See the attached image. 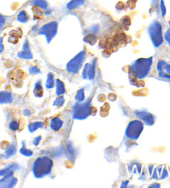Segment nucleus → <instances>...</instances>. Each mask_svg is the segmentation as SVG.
Returning <instances> with one entry per match:
<instances>
[{
  "label": "nucleus",
  "instance_id": "obj_1",
  "mask_svg": "<svg viewBox=\"0 0 170 188\" xmlns=\"http://www.w3.org/2000/svg\"><path fill=\"white\" fill-rule=\"evenodd\" d=\"M153 58H139L136 60L131 65L132 72L134 73L136 78L143 79L146 77L149 73L152 66Z\"/></svg>",
  "mask_w": 170,
  "mask_h": 188
},
{
  "label": "nucleus",
  "instance_id": "obj_2",
  "mask_svg": "<svg viewBox=\"0 0 170 188\" xmlns=\"http://www.w3.org/2000/svg\"><path fill=\"white\" fill-rule=\"evenodd\" d=\"M52 166H53L52 161L49 157H39L34 161L33 165H32L33 175L37 178H41L51 172Z\"/></svg>",
  "mask_w": 170,
  "mask_h": 188
},
{
  "label": "nucleus",
  "instance_id": "obj_3",
  "mask_svg": "<svg viewBox=\"0 0 170 188\" xmlns=\"http://www.w3.org/2000/svg\"><path fill=\"white\" fill-rule=\"evenodd\" d=\"M148 34L150 36L152 43L155 47H158L163 44V34L162 26L158 21H153L148 27Z\"/></svg>",
  "mask_w": 170,
  "mask_h": 188
},
{
  "label": "nucleus",
  "instance_id": "obj_4",
  "mask_svg": "<svg viewBox=\"0 0 170 188\" xmlns=\"http://www.w3.org/2000/svg\"><path fill=\"white\" fill-rule=\"evenodd\" d=\"M90 99H88L85 103L79 102L75 104L72 108V116L76 119H84L86 118L91 113Z\"/></svg>",
  "mask_w": 170,
  "mask_h": 188
},
{
  "label": "nucleus",
  "instance_id": "obj_5",
  "mask_svg": "<svg viewBox=\"0 0 170 188\" xmlns=\"http://www.w3.org/2000/svg\"><path fill=\"white\" fill-rule=\"evenodd\" d=\"M143 128V123L139 120H133L129 123L125 131V135L129 139L136 140L139 137Z\"/></svg>",
  "mask_w": 170,
  "mask_h": 188
},
{
  "label": "nucleus",
  "instance_id": "obj_6",
  "mask_svg": "<svg viewBox=\"0 0 170 188\" xmlns=\"http://www.w3.org/2000/svg\"><path fill=\"white\" fill-rule=\"evenodd\" d=\"M85 59V52L84 51L80 52L79 54L75 55L72 60H70L66 65V70L70 73H78L80 70L81 65Z\"/></svg>",
  "mask_w": 170,
  "mask_h": 188
},
{
  "label": "nucleus",
  "instance_id": "obj_7",
  "mask_svg": "<svg viewBox=\"0 0 170 188\" xmlns=\"http://www.w3.org/2000/svg\"><path fill=\"white\" fill-rule=\"evenodd\" d=\"M57 22H51L49 23L43 25L39 30V34L40 35H44L46 36V39L47 42H50L51 39L53 38L54 36H56V31H57Z\"/></svg>",
  "mask_w": 170,
  "mask_h": 188
},
{
  "label": "nucleus",
  "instance_id": "obj_8",
  "mask_svg": "<svg viewBox=\"0 0 170 188\" xmlns=\"http://www.w3.org/2000/svg\"><path fill=\"white\" fill-rule=\"evenodd\" d=\"M95 64L96 59H94L91 64H85L82 72V77L84 79L89 78L90 80H94L95 75Z\"/></svg>",
  "mask_w": 170,
  "mask_h": 188
},
{
  "label": "nucleus",
  "instance_id": "obj_9",
  "mask_svg": "<svg viewBox=\"0 0 170 188\" xmlns=\"http://www.w3.org/2000/svg\"><path fill=\"white\" fill-rule=\"evenodd\" d=\"M13 171L4 176L5 177L0 180V187H13L17 184V179L12 176Z\"/></svg>",
  "mask_w": 170,
  "mask_h": 188
},
{
  "label": "nucleus",
  "instance_id": "obj_10",
  "mask_svg": "<svg viewBox=\"0 0 170 188\" xmlns=\"http://www.w3.org/2000/svg\"><path fill=\"white\" fill-rule=\"evenodd\" d=\"M136 115L139 118H141L147 125H153L155 121L153 114H151L147 111H138V112H136Z\"/></svg>",
  "mask_w": 170,
  "mask_h": 188
},
{
  "label": "nucleus",
  "instance_id": "obj_11",
  "mask_svg": "<svg viewBox=\"0 0 170 188\" xmlns=\"http://www.w3.org/2000/svg\"><path fill=\"white\" fill-rule=\"evenodd\" d=\"M17 56L22 59H32V55L30 51V46L28 41H26L23 44V50L17 54Z\"/></svg>",
  "mask_w": 170,
  "mask_h": 188
},
{
  "label": "nucleus",
  "instance_id": "obj_12",
  "mask_svg": "<svg viewBox=\"0 0 170 188\" xmlns=\"http://www.w3.org/2000/svg\"><path fill=\"white\" fill-rule=\"evenodd\" d=\"M12 101V94L9 92L1 91L0 92V104H7Z\"/></svg>",
  "mask_w": 170,
  "mask_h": 188
},
{
  "label": "nucleus",
  "instance_id": "obj_13",
  "mask_svg": "<svg viewBox=\"0 0 170 188\" xmlns=\"http://www.w3.org/2000/svg\"><path fill=\"white\" fill-rule=\"evenodd\" d=\"M157 69H158V72L163 71V72H165L170 75V64H168L165 60H159L158 65H157Z\"/></svg>",
  "mask_w": 170,
  "mask_h": 188
},
{
  "label": "nucleus",
  "instance_id": "obj_14",
  "mask_svg": "<svg viewBox=\"0 0 170 188\" xmlns=\"http://www.w3.org/2000/svg\"><path fill=\"white\" fill-rule=\"evenodd\" d=\"M63 121L58 117H55L51 121V128L54 131H58L62 127Z\"/></svg>",
  "mask_w": 170,
  "mask_h": 188
},
{
  "label": "nucleus",
  "instance_id": "obj_15",
  "mask_svg": "<svg viewBox=\"0 0 170 188\" xmlns=\"http://www.w3.org/2000/svg\"><path fill=\"white\" fill-rule=\"evenodd\" d=\"M85 3V0H71L67 4V8L69 10H73L82 6Z\"/></svg>",
  "mask_w": 170,
  "mask_h": 188
},
{
  "label": "nucleus",
  "instance_id": "obj_16",
  "mask_svg": "<svg viewBox=\"0 0 170 188\" xmlns=\"http://www.w3.org/2000/svg\"><path fill=\"white\" fill-rule=\"evenodd\" d=\"M56 94L60 96L61 94L66 93V89H65V84L61 80H56Z\"/></svg>",
  "mask_w": 170,
  "mask_h": 188
},
{
  "label": "nucleus",
  "instance_id": "obj_17",
  "mask_svg": "<svg viewBox=\"0 0 170 188\" xmlns=\"http://www.w3.org/2000/svg\"><path fill=\"white\" fill-rule=\"evenodd\" d=\"M33 94L36 97H41L42 94H43V89H42V86H41L40 80L36 82V84H35V87H34L33 89Z\"/></svg>",
  "mask_w": 170,
  "mask_h": 188
},
{
  "label": "nucleus",
  "instance_id": "obj_18",
  "mask_svg": "<svg viewBox=\"0 0 170 188\" xmlns=\"http://www.w3.org/2000/svg\"><path fill=\"white\" fill-rule=\"evenodd\" d=\"M66 157L69 158V159H74L75 157V150H74V148H73L72 145L71 144H69L66 146Z\"/></svg>",
  "mask_w": 170,
  "mask_h": 188
},
{
  "label": "nucleus",
  "instance_id": "obj_19",
  "mask_svg": "<svg viewBox=\"0 0 170 188\" xmlns=\"http://www.w3.org/2000/svg\"><path fill=\"white\" fill-rule=\"evenodd\" d=\"M54 75L51 73H49L47 75V80L46 82V87L47 89H51L54 86Z\"/></svg>",
  "mask_w": 170,
  "mask_h": 188
},
{
  "label": "nucleus",
  "instance_id": "obj_20",
  "mask_svg": "<svg viewBox=\"0 0 170 188\" xmlns=\"http://www.w3.org/2000/svg\"><path fill=\"white\" fill-rule=\"evenodd\" d=\"M96 40H97V39H96V36H95V34L92 33L89 34V35H87V36L84 38V41H85V42L90 44V45H94V44L96 42Z\"/></svg>",
  "mask_w": 170,
  "mask_h": 188
},
{
  "label": "nucleus",
  "instance_id": "obj_21",
  "mask_svg": "<svg viewBox=\"0 0 170 188\" xmlns=\"http://www.w3.org/2000/svg\"><path fill=\"white\" fill-rule=\"evenodd\" d=\"M33 4L37 7H41L42 9L47 8V2L46 0H34Z\"/></svg>",
  "mask_w": 170,
  "mask_h": 188
},
{
  "label": "nucleus",
  "instance_id": "obj_22",
  "mask_svg": "<svg viewBox=\"0 0 170 188\" xmlns=\"http://www.w3.org/2000/svg\"><path fill=\"white\" fill-rule=\"evenodd\" d=\"M42 126H43V124H42L41 122H35V123H30L29 126H28V128H29L30 132L33 133V132H35L36 129L41 128Z\"/></svg>",
  "mask_w": 170,
  "mask_h": 188
},
{
  "label": "nucleus",
  "instance_id": "obj_23",
  "mask_svg": "<svg viewBox=\"0 0 170 188\" xmlns=\"http://www.w3.org/2000/svg\"><path fill=\"white\" fill-rule=\"evenodd\" d=\"M28 20V16L26 11H22L17 15V21L20 22H27Z\"/></svg>",
  "mask_w": 170,
  "mask_h": 188
},
{
  "label": "nucleus",
  "instance_id": "obj_24",
  "mask_svg": "<svg viewBox=\"0 0 170 188\" xmlns=\"http://www.w3.org/2000/svg\"><path fill=\"white\" fill-rule=\"evenodd\" d=\"M15 152H16V146L12 144L10 145L9 147L5 151V154H6L7 157H11V156L15 154Z\"/></svg>",
  "mask_w": 170,
  "mask_h": 188
},
{
  "label": "nucleus",
  "instance_id": "obj_25",
  "mask_svg": "<svg viewBox=\"0 0 170 188\" xmlns=\"http://www.w3.org/2000/svg\"><path fill=\"white\" fill-rule=\"evenodd\" d=\"M75 99L78 102L84 101V99H85V93H84V90L82 89L78 90L77 94L75 95Z\"/></svg>",
  "mask_w": 170,
  "mask_h": 188
},
{
  "label": "nucleus",
  "instance_id": "obj_26",
  "mask_svg": "<svg viewBox=\"0 0 170 188\" xmlns=\"http://www.w3.org/2000/svg\"><path fill=\"white\" fill-rule=\"evenodd\" d=\"M20 152H21L23 156H26V157H31V156L33 154L32 151L27 149V148L24 147V145H23L22 148L20 149Z\"/></svg>",
  "mask_w": 170,
  "mask_h": 188
},
{
  "label": "nucleus",
  "instance_id": "obj_27",
  "mask_svg": "<svg viewBox=\"0 0 170 188\" xmlns=\"http://www.w3.org/2000/svg\"><path fill=\"white\" fill-rule=\"evenodd\" d=\"M64 102H65V99H64L63 96H60L58 97L57 99L54 101L53 105L54 106H57V107H61L63 105Z\"/></svg>",
  "mask_w": 170,
  "mask_h": 188
},
{
  "label": "nucleus",
  "instance_id": "obj_28",
  "mask_svg": "<svg viewBox=\"0 0 170 188\" xmlns=\"http://www.w3.org/2000/svg\"><path fill=\"white\" fill-rule=\"evenodd\" d=\"M19 128V123L16 120H12L9 124V128L12 131H17Z\"/></svg>",
  "mask_w": 170,
  "mask_h": 188
},
{
  "label": "nucleus",
  "instance_id": "obj_29",
  "mask_svg": "<svg viewBox=\"0 0 170 188\" xmlns=\"http://www.w3.org/2000/svg\"><path fill=\"white\" fill-rule=\"evenodd\" d=\"M160 8H161V12H162V16L164 17L166 14V7L164 4L163 0H160Z\"/></svg>",
  "mask_w": 170,
  "mask_h": 188
},
{
  "label": "nucleus",
  "instance_id": "obj_30",
  "mask_svg": "<svg viewBox=\"0 0 170 188\" xmlns=\"http://www.w3.org/2000/svg\"><path fill=\"white\" fill-rule=\"evenodd\" d=\"M123 25H124V27H125V28L128 29V27L130 25V19H129V17H124L123 18Z\"/></svg>",
  "mask_w": 170,
  "mask_h": 188
},
{
  "label": "nucleus",
  "instance_id": "obj_31",
  "mask_svg": "<svg viewBox=\"0 0 170 188\" xmlns=\"http://www.w3.org/2000/svg\"><path fill=\"white\" fill-rule=\"evenodd\" d=\"M158 75L160 76L161 78H163V79H166L170 81V75L169 74H167L165 72H163V71H159L158 72Z\"/></svg>",
  "mask_w": 170,
  "mask_h": 188
},
{
  "label": "nucleus",
  "instance_id": "obj_32",
  "mask_svg": "<svg viewBox=\"0 0 170 188\" xmlns=\"http://www.w3.org/2000/svg\"><path fill=\"white\" fill-rule=\"evenodd\" d=\"M164 37H165L166 41L168 42V44L170 46V29L167 30L165 32V35H164Z\"/></svg>",
  "mask_w": 170,
  "mask_h": 188
},
{
  "label": "nucleus",
  "instance_id": "obj_33",
  "mask_svg": "<svg viewBox=\"0 0 170 188\" xmlns=\"http://www.w3.org/2000/svg\"><path fill=\"white\" fill-rule=\"evenodd\" d=\"M30 73L31 74H37V73H40V70L36 66H32V67L30 68Z\"/></svg>",
  "mask_w": 170,
  "mask_h": 188
},
{
  "label": "nucleus",
  "instance_id": "obj_34",
  "mask_svg": "<svg viewBox=\"0 0 170 188\" xmlns=\"http://www.w3.org/2000/svg\"><path fill=\"white\" fill-rule=\"evenodd\" d=\"M5 24V17L2 16V15L0 14V31L2 30V27L4 26Z\"/></svg>",
  "mask_w": 170,
  "mask_h": 188
},
{
  "label": "nucleus",
  "instance_id": "obj_35",
  "mask_svg": "<svg viewBox=\"0 0 170 188\" xmlns=\"http://www.w3.org/2000/svg\"><path fill=\"white\" fill-rule=\"evenodd\" d=\"M41 136H39V137H36V138L33 140V142H33V144L35 145V146L38 145V143L40 142V141H41Z\"/></svg>",
  "mask_w": 170,
  "mask_h": 188
},
{
  "label": "nucleus",
  "instance_id": "obj_36",
  "mask_svg": "<svg viewBox=\"0 0 170 188\" xmlns=\"http://www.w3.org/2000/svg\"><path fill=\"white\" fill-rule=\"evenodd\" d=\"M168 171H167L166 169H163V172H162V176H161V178H162V179L166 178V177H168Z\"/></svg>",
  "mask_w": 170,
  "mask_h": 188
},
{
  "label": "nucleus",
  "instance_id": "obj_37",
  "mask_svg": "<svg viewBox=\"0 0 170 188\" xmlns=\"http://www.w3.org/2000/svg\"><path fill=\"white\" fill-rule=\"evenodd\" d=\"M123 7H124V3L121 2H119L118 4H117V9H119V10H121L123 9Z\"/></svg>",
  "mask_w": 170,
  "mask_h": 188
},
{
  "label": "nucleus",
  "instance_id": "obj_38",
  "mask_svg": "<svg viewBox=\"0 0 170 188\" xmlns=\"http://www.w3.org/2000/svg\"><path fill=\"white\" fill-rule=\"evenodd\" d=\"M3 44H2V37H0V52H2L3 51Z\"/></svg>",
  "mask_w": 170,
  "mask_h": 188
},
{
  "label": "nucleus",
  "instance_id": "obj_39",
  "mask_svg": "<svg viewBox=\"0 0 170 188\" xmlns=\"http://www.w3.org/2000/svg\"><path fill=\"white\" fill-rule=\"evenodd\" d=\"M153 171H154V172H153V178L158 179V174H157V170H156V169H154V170H153Z\"/></svg>",
  "mask_w": 170,
  "mask_h": 188
},
{
  "label": "nucleus",
  "instance_id": "obj_40",
  "mask_svg": "<svg viewBox=\"0 0 170 188\" xmlns=\"http://www.w3.org/2000/svg\"><path fill=\"white\" fill-rule=\"evenodd\" d=\"M23 114H24V115L28 116V115H30V114H31V113H30L29 110H24V112H23Z\"/></svg>",
  "mask_w": 170,
  "mask_h": 188
},
{
  "label": "nucleus",
  "instance_id": "obj_41",
  "mask_svg": "<svg viewBox=\"0 0 170 188\" xmlns=\"http://www.w3.org/2000/svg\"><path fill=\"white\" fill-rule=\"evenodd\" d=\"M159 186H160V185H158V184L155 183V185H152L150 187H159Z\"/></svg>",
  "mask_w": 170,
  "mask_h": 188
}]
</instances>
